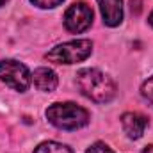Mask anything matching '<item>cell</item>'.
Instances as JSON below:
<instances>
[{"label":"cell","instance_id":"4","mask_svg":"<svg viewBox=\"0 0 153 153\" xmlns=\"http://www.w3.org/2000/svg\"><path fill=\"white\" fill-rule=\"evenodd\" d=\"M0 80L5 85L13 87L14 91L23 93L29 89L32 75L23 62L14 61V59H4L0 61Z\"/></svg>","mask_w":153,"mask_h":153},{"label":"cell","instance_id":"12","mask_svg":"<svg viewBox=\"0 0 153 153\" xmlns=\"http://www.w3.org/2000/svg\"><path fill=\"white\" fill-rule=\"evenodd\" d=\"M85 153H114L105 143H94L93 146H89V150Z\"/></svg>","mask_w":153,"mask_h":153},{"label":"cell","instance_id":"9","mask_svg":"<svg viewBox=\"0 0 153 153\" xmlns=\"http://www.w3.org/2000/svg\"><path fill=\"white\" fill-rule=\"evenodd\" d=\"M34 153H73V152L66 144H61V143H55V141H45L34 150Z\"/></svg>","mask_w":153,"mask_h":153},{"label":"cell","instance_id":"11","mask_svg":"<svg viewBox=\"0 0 153 153\" xmlns=\"http://www.w3.org/2000/svg\"><path fill=\"white\" fill-rule=\"evenodd\" d=\"M34 5H38L41 9H52V7H57V5H61L64 0H30Z\"/></svg>","mask_w":153,"mask_h":153},{"label":"cell","instance_id":"7","mask_svg":"<svg viewBox=\"0 0 153 153\" xmlns=\"http://www.w3.org/2000/svg\"><path fill=\"white\" fill-rule=\"evenodd\" d=\"M103 16V23L109 27H117L123 22V4L121 0H96Z\"/></svg>","mask_w":153,"mask_h":153},{"label":"cell","instance_id":"8","mask_svg":"<svg viewBox=\"0 0 153 153\" xmlns=\"http://www.w3.org/2000/svg\"><path fill=\"white\" fill-rule=\"evenodd\" d=\"M32 82H34V85L39 91L52 93V91H55V87L59 84V78L55 75V71L50 70V68H38L32 73Z\"/></svg>","mask_w":153,"mask_h":153},{"label":"cell","instance_id":"3","mask_svg":"<svg viewBox=\"0 0 153 153\" xmlns=\"http://www.w3.org/2000/svg\"><path fill=\"white\" fill-rule=\"evenodd\" d=\"M93 52V43L89 39H75L53 46L45 57L55 64H75L85 61Z\"/></svg>","mask_w":153,"mask_h":153},{"label":"cell","instance_id":"10","mask_svg":"<svg viewBox=\"0 0 153 153\" xmlns=\"http://www.w3.org/2000/svg\"><path fill=\"white\" fill-rule=\"evenodd\" d=\"M141 93H143V96H144V98H146V100H148V102L153 105V75L150 76L144 84H143Z\"/></svg>","mask_w":153,"mask_h":153},{"label":"cell","instance_id":"13","mask_svg":"<svg viewBox=\"0 0 153 153\" xmlns=\"http://www.w3.org/2000/svg\"><path fill=\"white\" fill-rule=\"evenodd\" d=\"M143 153H153V144H148V146L143 150Z\"/></svg>","mask_w":153,"mask_h":153},{"label":"cell","instance_id":"14","mask_svg":"<svg viewBox=\"0 0 153 153\" xmlns=\"http://www.w3.org/2000/svg\"><path fill=\"white\" fill-rule=\"evenodd\" d=\"M148 20H150V25L153 27V11H152V14H150V18H148Z\"/></svg>","mask_w":153,"mask_h":153},{"label":"cell","instance_id":"6","mask_svg":"<svg viewBox=\"0 0 153 153\" xmlns=\"http://www.w3.org/2000/svg\"><path fill=\"white\" fill-rule=\"evenodd\" d=\"M121 125L130 139H141L148 126V117L139 112H125L121 116Z\"/></svg>","mask_w":153,"mask_h":153},{"label":"cell","instance_id":"2","mask_svg":"<svg viewBox=\"0 0 153 153\" xmlns=\"http://www.w3.org/2000/svg\"><path fill=\"white\" fill-rule=\"evenodd\" d=\"M46 119L61 130H78L89 123V112L73 102H59L46 109Z\"/></svg>","mask_w":153,"mask_h":153},{"label":"cell","instance_id":"15","mask_svg":"<svg viewBox=\"0 0 153 153\" xmlns=\"http://www.w3.org/2000/svg\"><path fill=\"white\" fill-rule=\"evenodd\" d=\"M5 2H7V0H0V5H4V4H5Z\"/></svg>","mask_w":153,"mask_h":153},{"label":"cell","instance_id":"1","mask_svg":"<svg viewBox=\"0 0 153 153\" xmlns=\"http://www.w3.org/2000/svg\"><path fill=\"white\" fill-rule=\"evenodd\" d=\"M76 85L85 98L96 103H107L116 96L114 80L96 68L80 70L76 73Z\"/></svg>","mask_w":153,"mask_h":153},{"label":"cell","instance_id":"5","mask_svg":"<svg viewBox=\"0 0 153 153\" xmlns=\"http://www.w3.org/2000/svg\"><path fill=\"white\" fill-rule=\"evenodd\" d=\"M91 23H93V9L85 2H75L64 13V27L73 34L87 30Z\"/></svg>","mask_w":153,"mask_h":153}]
</instances>
